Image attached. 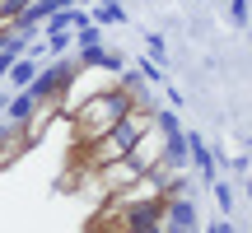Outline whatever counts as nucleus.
<instances>
[{
  "label": "nucleus",
  "mask_w": 252,
  "mask_h": 233,
  "mask_svg": "<svg viewBox=\"0 0 252 233\" xmlns=\"http://www.w3.org/2000/svg\"><path fill=\"white\" fill-rule=\"evenodd\" d=\"M122 233H159V224H154V229H122Z\"/></svg>",
  "instance_id": "a211bd4d"
},
{
  "label": "nucleus",
  "mask_w": 252,
  "mask_h": 233,
  "mask_svg": "<svg viewBox=\"0 0 252 233\" xmlns=\"http://www.w3.org/2000/svg\"><path fill=\"white\" fill-rule=\"evenodd\" d=\"M163 140H168V135H163L159 126L150 121V126H145L140 135H135V145H131V154H126V159H131V163H135L140 173H150L154 163H163Z\"/></svg>",
  "instance_id": "7ed1b4c3"
},
{
  "label": "nucleus",
  "mask_w": 252,
  "mask_h": 233,
  "mask_svg": "<svg viewBox=\"0 0 252 233\" xmlns=\"http://www.w3.org/2000/svg\"><path fill=\"white\" fill-rule=\"evenodd\" d=\"M145 47H150V56H154L159 65L168 61V47H163V37H159V33H145Z\"/></svg>",
  "instance_id": "ddd939ff"
},
{
  "label": "nucleus",
  "mask_w": 252,
  "mask_h": 233,
  "mask_svg": "<svg viewBox=\"0 0 252 233\" xmlns=\"http://www.w3.org/2000/svg\"><path fill=\"white\" fill-rule=\"evenodd\" d=\"M229 19H234L238 28H248V0H229Z\"/></svg>",
  "instance_id": "2eb2a0df"
},
{
  "label": "nucleus",
  "mask_w": 252,
  "mask_h": 233,
  "mask_svg": "<svg viewBox=\"0 0 252 233\" xmlns=\"http://www.w3.org/2000/svg\"><path fill=\"white\" fill-rule=\"evenodd\" d=\"M33 112H37L33 89H14V93H9V103H5V121L9 126H28V121H33Z\"/></svg>",
  "instance_id": "39448f33"
},
{
  "label": "nucleus",
  "mask_w": 252,
  "mask_h": 233,
  "mask_svg": "<svg viewBox=\"0 0 252 233\" xmlns=\"http://www.w3.org/2000/svg\"><path fill=\"white\" fill-rule=\"evenodd\" d=\"M89 19H94V24H98V28H103V24H126V9L117 5V0H103V5L94 9Z\"/></svg>",
  "instance_id": "1a4fd4ad"
},
{
  "label": "nucleus",
  "mask_w": 252,
  "mask_h": 233,
  "mask_svg": "<svg viewBox=\"0 0 252 233\" xmlns=\"http://www.w3.org/2000/svg\"><path fill=\"white\" fill-rule=\"evenodd\" d=\"M187 159L201 168V177H206V182H215V168H220V159H215V149H206V140H201L196 131H187Z\"/></svg>",
  "instance_id": "423d86ee"
},
{
  "label": "nucleus",
  "mask_w": 252,
  "mask_h": 233,
  "mask_svg": "<svg viewBox=\"0 0 252 233\" xmlns=\"http://www.w3.org/2000/svg\"><path fill=\"white\" fill-rule=\"evenodd\" d=\"M28 145H33V140H28V131H24V126H9V131L0 135V168H5V163H14L19 154L28 149Z\"/></svg>",
  "instance_id": "0eeeda50"
},
{
  "label": "nucleus",
  "mask_w": 252,
  "mask_h": 233,
  "mask_svg": "<svg viewBox=\"0 0 252 233\" xmlns=\"http://www.w3.org/2000/svg\"><path fill=\"white\" fill-rule=\"evenodd\" d=\"M210 233H234V229H229V224H210Z\"/></svg>",
  "instance_id": "f3484780"
},
{
  "label": "nucleus",
  "mask_w": 252,
  "mask_h": 233,
  "mask_svg": "<svg viewBox=\"0 0 252 233\" xmlns=\"http://www.w3.org/2000/svg\"><path fill=\"white\" fill-rule=\"evenodd\" d=\"M75 75H80V61H75V56H52V61L37 70V80L28 84V89H33L37 103H61V93L70 89Z\"/></svg>",
  "instance_id": "f03ea898"
},
{
  "label": "nucleus",
  "mask_w": 252,
  "mask_h": 233,
  "mask_svg": "<svg viewBox=\"0 0 252 233\" xmlns=\"http://www.w3.org/2000/svg\"><path fill=\"white\" fill-rule=\"evenodd\" d=\"M159 233H196V205L187 196H163Z\"/></svg>",
  "instance_id": "20e7f679"
},
{
  "label": "nucleus",
  "mask_w": 252,
  "mask_h": 233,
  "mask_svg": "<svg viewBox=\"0 0 252 233\" xmlns=\"http://www.w3.org/2000/svg\"><path fill=\"white\" fill-rule=\"evenodd\" d=\"M28 5H33V0H0V28H9V24H14V19L24 14Z\"/></svg>",
  "instance_id": "f8f14e48"
},
{
  "label": "nucleus",
  "mask_w": 252,
  "mask_h": 233,
  "mask_svg": "<svg viewBox=\"0 0 252 233\" xmlns=\"http://www.w3.org/2000/svg\"><path fill=\"white\" fill-rule=\"evenodd\" d=\"M5 103H9V93H0V112H5Z\"/></svg>",
  "instance_id": "6ab92c4d"
},
{
  "label": "nucleus",
  "mask_w": 252,
  "mask_h": 233,
  "mask_svg": "<svg viewBox=\"0 0 252 233\" xmlns=\"http://www.w3.org/2000/svg\"><path fill=\"white\" fill-rule=\"evenodd\" d=\"M135 112V98L122 89V84H108V89H98L94 98H84L80 108L70 112V126H75V140L80 145H94L98 135H108L112 126L122 121V116Z\"/></svg>",
  "instance_id": "f257e3e1"
},
{
  "label": "nucleus",
  "mask_w": 252,
  "mask_h": 233,
  "mask_svg": "<svg viewBox=\"0 0 252 233\" xmlns=\"http://www.w3.org/2000/svg\"><path fill=\"white\" fill-rule=\"evenodd\" d=\"M33 80H37V61H33V56H19V61L9 65V75H5L9 89H28Z\"/></svg>",
  "instance_id": "6e6552de"
},
{
  "label": "nucleus",
  "mask_w": 252,
  "mask_h": 233,
  "mask_svg": "<svg viewBox=\"0 0 252 233\" xmlns=\"http://www.w3.org/2000/svg\"><path fill=\"white\" fill-rule=\"evenodd\" d=\"M215 187V201H220V210H234V191L224 187V182H210Z\"/></svg>",
  "instance_id": "dca6fc26"
},
{
  "label": "nucleus",
  "mask_w": 252,
  "mask_h": 233,
  "mask_svg": "<svg viewBox=\"0 0 252 233\" xmlns=\"http://www.w3.org/2000/svg\"><path fill=\"white\" fill-rule=\"evenodd\" d=\"M89 47H103V28H98V24L75 28V52H89Z\"/></svg>",
  "instance_id": "9d476101"
},
{
  "label": "nucleus",
  "mask_w": 252,
  "mask_h": 233,
  "mask_svg": "<svg viewBox=\"0 0 252 233\" xmlns=\"http://www.w3.org/2000/svg\"><path fill=\"white\" fill-rule=\"evenodd\" d=\"M75 5H84V0H75Z\"/></svg>",
  "instance_id": "aec40b11"
},
{
  "label": "nucleus",
  "mask_w": 252,
  "mask_h": 233,
  "mask_svg": "<svg viewBox=\"0 0 252 233\" xmlns=\"http://www.w3.org/2000/svg\"><path fill=\"white\" fill-rule=\"evenodd\" d=\"M103 70H108V75H122L126 70V56L122 52H103Z\"/></svg>",
  "instance_id": "4468645a"
},
{
  "label": "nucleus",
  "mask_w": 252,
  "mask_h": 233,
  "mask_svg": "<svg viewBox=\"0 0 252 233\" xmlns=\"http://www.w3.org/2000/svg\"><path fill=\"white\" fill-rule=\"evenodd\" d=\"M135 75H140L145 84H163V65L154 61V56H140V61H135Z\"/></svg>",
  "instance_id": "9b49d317"
}]
</instances>
